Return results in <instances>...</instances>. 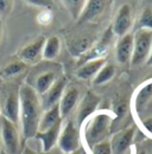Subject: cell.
<instances>
[{
	"label": "cell",
	"instance_id": "1",
	"mask_svg": "<svg viewBox=\"0 0 152 154\" xmlns=\"http://www.w3.org/2000/svg\"><path fill=\"white\" fill-rule=\"evenodd\" d=\"M43 108L38 94L27 84L19 87V121L25 139L35 137L38 133Z\"/></svg>",
	"mask_w": 152,
	"mask_h": 154
},
{
	"label": "cell",
	"instance_id": "2",
	"mask_svg": "<svg viewBox=\"0 0 152 154\" xmlns=\"http://www.w3.org/2000/svg\"><path fill=\"white\" fill-rule=\"evenodd\" d=\"M0 116L14 125L19 122V85L5 81L0 87Z\"/></svg>",
	"mask_w": 152,
	"mask_h": 154
},
{
	"label": "cell",
	"instance_id": "3",
	"mask_svg": "<svg viewBox=\"0 0 152 154\" xmlns=\"http://www.w3.org/2000/svg\"><path fill=\"white\" fill-rule=\"evenodd\" d=\"M112 117L111 115L102 113L95 115L86 129V140L89 146H94L99 142L106 141L111 133Z\"/></svg>",
	"mask_w": 152,
	"mask_h": 154
},
{
	"label": "cell",
	"instance_id": "4",
	"mask_svg": "<svg viewBox=\"0 0 152 154\" xmlns=\"http://www.w3.org/2000/svg\"><path fill=\"white\" fill-rule=\"evenodd\" d=\"M0 139L2 142V151L5 153L20 154L21 139L18 127L5 117H0Z\"/></svg>",
	"mask_w": 152,
	"mask_h": 154
},
{
	"label": "cell",
	"instance_id": "5",
	"mask_svg": "<svg viewBox=\"0 0 152 154\" xmlns=\"http://www.w3.org/2000/svg\"><path fill=\"white\" fill-rule=\"evenodd\" d=\"M152 48V31L140 29L133 36V52L131 62L133 66L140 65L147 60Z\"/></svg>",
	"mask_w": 152,
	"mask_h": 154
},
{
	"label": "cell",
	"instance_id": "6",
	"mask_svg": "<svg viewBox=\"0 0 152 154\" xmlns=\"http://www.w3.org/2000/svg\"><path fill=\"white\" fill-rule=\"evenodd\" d=\"M40 72H32L30 76L27 77V85H30L38 95L45 94L50 87L59 78L57 75L56 70L52 69H43L38 70Z\"/></svg>",
	"mask_w": 152,
	"mask_h": 154
},
{
	"label": "cell",
	"instance_id": "7",
	"mask_svg": "<svg viewBox=\"0 0 152 154\" xmlns=\"http://www.w3.org/2000/svg\"><path fill=\"white\" fill-rule=\"evenodd\" d=\"M58 146L65 154L74 153L80 148V133L78 128L73 121H69L58 136Z\"/></svg>",
	"mask_w": 152,
	"mask_h": 154
},
{
	"label": "cell",
	"instance_id": "8",
	"mask_svg": "<svg viewBox=\"0 0 152 154\" xmlns=\"http://www.w3.org/2000/svg\"><path fill=\"white\" fill-rule=\"evenodd\" d=\"M67 88V79L64 77H59L56 82L50 87V89L40 96V103L43 112L52 108L59 103V100Z\"/></svg>",
	"mask_w": 152,
	"mask_h": 154
},
{
	"label": "cell",
	"instance_id": "9",
	"mask_svg": "<svg viewBox=\"0 0 152 154\" xmlns=\"http://www.w3.org/2000/svg\"><path fill=\"white\" fill-rule=\"evenodd\" d=\"M45 44L44 37H38L30 44L25 45L19 51V58L25 64H36L39 62V59L43 55V48Z\"/></svg>",
	"mask_w": 152,
	"mask_h": 154
},
{
	"label": "cell",
	"instance_id": "10",
	"mask_svg": "<svg viewBox=\"0 0 152 154\" xmlns=\"http://www.w3.org/2000/svg\"><path fill=\"white\" fill-rule=\"evenodd\" d=\"M133 136H134L133 128H128L116 133L109 141L112 154H128L130 146L133 141Z\"/></svg>",
	"mask_w": 152,
	"mask_h": 154
},
{
	"label": "cell",
	"instance_id": "11",
	"mask_svg": "<svg viewBox=\"0 0 152 154\" xmlns=\"http://www.w3.org/2000/svg\"><path fill=\"white\" fill-rule=\"evenodd\" d=\"M131 24H132L131 8L128 5H122L115 16L112 32L119 37H122V36L127 35V32L131 27Z\"/></svg>",
	"mask_w": 152,
	"mask_h": 154
},
{
	"label": "cell",
	"instance_id": "12",
	"mask_svg": "<svg viewBox=\"0 0 152 154\" xmlns=\"http://www.w3.org/2000/svg\"><path fill=\"white\" fill-rule=\"evenodd\" d=\"M78 97H80V90L76 87L70 85L65 88L58 103L61 117H67L74 110L75 106L78 102Z\"/></svg>",
	"mask_w": 152,
	"mask_h": 154
},
{
	"label": "cell",
	"instance_id": "13",
	"mask_svg": "<svg viewBox=\"0 0 152 154\" xmlns=\"http://www.w3.org/2000/svg\"><path fill=\"white\" fill-rule=\"evenodd\" d=\"M99 103H100V97L94 95L93 93H88L86 96L83 97L82 102L78 106L77 113H76L77 123L82 125V122L97 109Z\"/></svg>",
	"mask_w": 152,
	"mask_h": 154
},
{
	"label": "cell",
	"instance_id": "14",
	"mask_svg": "<svg viewBox=\"0 0 152 154\" xmlns=\"http://www.w3.org/2000/svg\"><path fill=\"white\" fill-rule=\"evenodd\" d=\"M112 30L107 31V33L103 36V38L101 39V42H99L96 44V46H94L93 49H89L83 56L81 58V63H86L88 60H93V59H97V58H102L101 55L106 54L109 45H111V42H112Z\"/></svg>",
	"mask_w": 152,
	"mask_h": 154
},
{
	"label": "cell",
	"instance_id": "15",
	"mask_svg": "<svg viewBox=\"0 0 152 154\" xmlns=\"http://www.w3.org/2000/svg\"><path fill=\"white\" fill-rule=\"evenodd\" d=\"M61 126H62V121H59L56 123L54 127L49 128L45 132H39L35 137H37L38 140L42 141V147H43V152L48 153L52 149V147L55 146V143L58 140V136L61 133Z\"/></svg>",
	"mask_w": 152,
	"mask_h": 154
},
{
	"label": "cell",
	"instance_id": "16",
	"mask_svg": "<svg viewBox=\"0 0 152 154\" xmlns=\"http://www.w3.org/2000/svg\"><path fill=\"white\" fill-rule=\"evenodd\" d=\"M133 52V35L127 33L122 37H120L116 44V59L119 63L125 64L127 63Z\"/></svg>",
	"mask_w": 152,
	"mask_h": 154
},
{
	"label": "cell",
	"instance_id": "17",
	"mask_svg": "<svg viewBox=\"0 0 152 154\" xmlns=\"http://www.w3.org/2000/svg\"><path fill=\"white\" fill-rule=\"evenodd\" d=\"M59 121H62V117H61V113H59V107H58V104H56L52 108H50L43 113L40 122H39V127H38V133L48 131L49 128L54 127Z\"/></svg>",
	"mask_w": 152,
	"mask_h": 154
},
{
	"label": "cell",
	"instance_id": "18",
	"mask_svg": "<svg viewBox=\"0 0 152 154\" xmlns=\"http://www.w3.org/2000/svg\"><path fill=\"white\" fill-rule=\"evenodd\" d=\"M106 7H107L106 1H100V0L87 1L80 16V21H88V20L93 19L100 13H102Z\"/></svg>",
	"mask_w": 152,
	"mask_h": 154
},
{
	"label": "cell",
	"instance_id": "19",
	"mask_svg": "<svg viewBox=\"0 0 152 154\" xmlns=\"http://www.w3.org/2000/svg\"><path fill=\"white\" fill-rule=\"evenodd\" d=\"M103 65H105V59L103 58L88 60V63H84L76 71V76L81 78V79H89L93 76H96V74L101 70V68Z\"/></svg>",
	"mask_w": 152,
	"mask_h": 154
},
{
	"label": "cell",
	"instance_id": "20",
	"mask_svg": "<svg viewBox=\"0 0 152 154\" xmlns=\"http://www.w3.org/2000/svg\"><path fill=\"white\" fill-rule=\"evenodd\" d=\"M25 70H26V64L23 63L21 60L11 62L10 64H7L0 71V78L1 79H5V81H11V78L23 74Z\"/></svg>",
	"mask_w": 152,
	"mask_h": 154
},
{
	"label": "cell",
	"instance_id": "21",
	"mask_svg": "<svg viewBox=\"0 0 152 154\" xmlns=\"http://www.w3.org/2000/svg\"><path fill=\"white\" fill-rule=\"evenodd\" d=\"M59 49H61V42L59 38L54 36L50 37L48 40H45L44 48H43V55L42 57L46 60H52L58 56L59 54Z\"/></svg>",
	"mask_w": 152,
	"mask_h": 154
},
{
	"label": "cell",
	"instance_id": "22",
	"mask_svg": "<svg viewBox=\"0 0 152 154\" xmlns=\"http://www.w3.org/2000/svg\"><path fill=\"white\" fill-rule=\"evenodd\" d=\"M115 75V68L112 64H107V65H103L101 68V70L96 74V76L94 78V84L95 85H100V84H103L108 81H111Z\"/></svg>",
	"mask_w": 152,
	"mask_h": 154
},
{
	"label": "cell",
	"instance_id": "23",
	"mask_svg": "<svg viewBox=\"0 0 152 154\" xmlns=\"http://www.w3.org/2000/svg\"><path fill=\"white\" fill-rule=\"evenodd\" d=\"M152 96V84H149V85H146V87H144L140 91H139V94H138V96H137V100H135V108L139 110L140 108H143L145 104H146V102L150 100V97Z\"/></svg>",
	"mask_w": 152,
	"mask_h": 154
},
{
	"label": "cell",
	"instance_id": "24",
	"mask_svg": "<svg viewBox=\"0 0 152 154\" xmlns=\"http://www.w3.org/2000/svg\"><path fill=\"white\" fill-rule=\"evenodd\" d=\"M89 46H90V40L88 38L78 39L77 42L73 43V45L70 46V51H71L74 55H76V54L84 55V54L89 50Z\"/></svg>",
	"mask_w": 152,
	"mask_h": 154
},
{
	"label": "cell",
	"instance_id": "25",
	"mask_svg": "<svg viewBox=\"0 0 152 154\" xmlns=\"http://www.w3.org/2000/svg\"><path fill=\"white\" fill-rule=\"evenodd\" d=\"M139 26H140V29L152 31V10L146 8L143 11L140 19H139Z\"/></svg>",
	"mask_w": 152,
	"mask_h": 154
},
{
	"label": "cell",
	"instance_id": "26",
	"mask_svg": "<svg viewBox=\"0 0 152 154\" xmlns=\"http://www.w3.org/2000/svg\"><path fill=\"white\" fill-rule=\"evenodd\" d=\"M64 4L68 7V10L71 12V14L75 18H78L81 16L82 11H83V7L86 5V1H65Z\"/></svg>",
	"mask_w": 152,
	"mask_h": 154
},
{
	"label": "cell",
	"instance_id": "27",
	"mask_svg": "<svg viewBox=\"0 0 152 154\" xmlns=\"http://www.w3.org/2000/svg\"><path fill=\"white\" fill-rule=\"evenodd\" d=\"M92 152L93 154H112L109 141L106 140V141L99 142L94 146H92Z\"/></svg>",
	"mask_w": 152,
	"mask_h": 154
},
{
	"label": "cell",
	"instance_id": "28",
	"mask_svg": "<svg viewBox=\"0 0 152 154\" xmlns=\"http://www.w3.org/2000/svg\"><path fill=\"white\" fill-rule=\"evenodd\" d=\"M12 1H8V0H0V18L2 16H6L11 12V8H12Z\"/></svg>",
	"mask_w": 152,
	"mask_h": 154
},
{
	"label": "cell",
	"instance_id": "29",
	"mask_svg": "<svg viewBox=\"0 0 152 154\" xmlns=\"http://www.w3.org/2000/svg\"><path fill=\"white\" fill-rule=\"evenodd\" d=\"M143 125H144V127H145L150 133H152V117L145 120V121L143 122Z\"/></svg>",
	"mask_w": 152,
	"mask_h": 154
},
{
	"label": "cell",
	"instance_id": "30",
	"mask_svg": "<svg viewBox=\"0 0 152 154\" xmlns=\"http://www.w3.org/2000/svg\"><path fill=\"white\" fill-rule=\"evenodd\" d=\"M2 32H4V26H2V20L0 18V42H1V38H2Z\"/></svg>",
	"mask_w": 152,
	"mask_h": 154
},
{
	"label": "cell",
	"instance_id": "31",
	"mask_svg": "<svg viewBox=\"0 0 152 154\" xmlns=\"http://www.w3.org/2000/svg\"><path fill=\"white\" fill-rule=\"evenodd\" d=\"M147 64L149 65H152V48H151V52H150V56H149V58H147Z\"/></svg>",
	"mask_w": 152,
	"mask_h": 154
},
{
	"label": "cell",
	"instance_id": "32",
	"mask_svg": "<svg viewBox=\"0 0 152 154\" xmlns=\"http://www.w3.org/2000/svg\"><path fill=\"white\" fill-rule=\"evenodd\" d=\"M70 154H81V151H76L74 153H70Z\"/></svg>",
	"mask_w": 152,
	"mask_h": 154
},
{
	"label": "cell",
	"instance_id": "33",
	"mask_svg": "<svg viewBox=\"0 0 152 154\" xmlns=\"http://www.w3.org/2000/svg\"><path fill=\"white\" fill-rule=\"evenodd\" d=\"M1 83H2V82H1V78H0V87H1Z\"/></svg>",
	"mask_w": 152,
	"mask_h": 154
},
{
	"label": "cell",
	"instance_id": "34",
	"mask_svg": "<svg viewBox=\"0 0 152 154\" xmlns=\"http://www.w3.org/2000/svg\"><path fill=\"white\" fill-rule=\"evenodd\" d=\"M81 154H87L86 152H81Z\"/></svg>",
	"mask_w": 152,
	"mask_h": 154
},
{
	"label": "cell",
	"instance_id": "35",
	"mask_svg": "<svg viewBox=\"0 0 152 154\" xmlns=\"http://www.w3.org/2000/svg\"><path fill=\"white\" fill-rule=\"evenodd\" d=\"M43 154H51V153H49V152H48V153H43Z\"/></svg>",
	"mask_w": 152,
	"mask_h": 154
}]
</instances>
